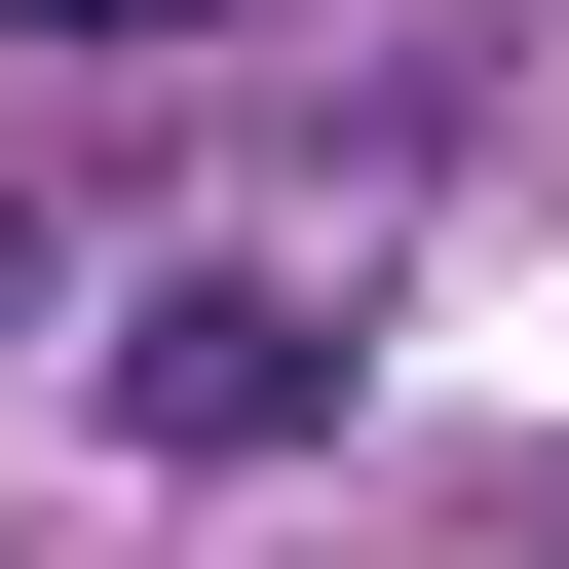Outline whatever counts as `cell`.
I'll use <instances>...</instances> for the list:
<instances>
[{"mask_svg": "<svg viewBox=\"0 0 569 569\" xmlns=\"http://www.w3.org/2000/svg\"><path fill=\"white\" fill-rule=\"evenodd\" d=\"M305 418H342V305H305V266H152V305H114V456L228 493V456H305Z\"/></svg>", "mask_w": 569, "mask_h": 569, "instance_id": "cell-1", "label": "cell"}, {"mask_svg": "<svg viewBox=\"0 0 569 569\" xmlns=\"http://www.w3.org/2000/svg\"><path fill=\"white\" fill-rule=\"evenodd\" d=\"M0 39H190V0H0Z\"/></svg>", "mask_w": 569, "mask_h": 569, "instance_id": "cell-2", "label": "cell"}]
</instances>
